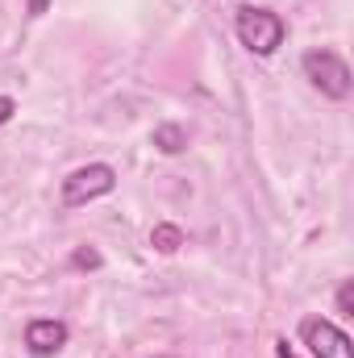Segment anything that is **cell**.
<instances>
[{
  "instance_id": "1",
  "label": "cell",
  "mask_w": 354,
  "mask_h": 358,
  "mask_svg": "<svg viewBox=\"0 0 354 358\" xmlns=\"http://www.w3.org/2000/svg\"><path fill=\"white\" fill-rule=\"evenodd\" d=\"M234 29H238L242 46H246L250 55H259V59L275 55V50L283 46V34H288V25H283L279 13H271V8H255V4H242V8H238Z\"/></svg>"
},
{
  "instance_id": "2",
  "label": "cell",
  "mask_w": 354,
  "mask_h": 358,
  "mask_svg": "<svg viewBox=\"0 0 354 358\" xmlns=\"http://www.w3.org/2000/svg\"><path fill=\"white\" fill-rule=\"evenodd\" d=\"M304 76H309L313 88L321 96H330V100H346L351 96V67L334 50H309L304 55Z\"/></svg>"
},
{
  "instance_id": "3",
  "label": "cell",
  "mask_w": 354,
  "mask_h": 358,
  "mask_svg": "<svg viewBox=\"0 0 354 358\" xmlns=\"http://www.w3.org/2000/svg\"><path fill=\"white\" fill-rule=\"evenodd\" d=\"M113 187H117V171L108 163H88V167H80V171H71L63 179V204L67 208L88 204L96 196H108Z\"/></svg>"
},
{
  "instance_id": "4",
  "label": "cell",
  "mask_w": 354,
  "mask_h": 358,
  "mask_svg": "<svg viewBox=\"0 0 354 358\" xmlns=\"http://www.w3.org/2000/svg\"><path fill=\"white\" fill-rule=\"evenodd\" d=\"M300 342L309 346L313 358H354L351 338L334 321H325V317H304L300 321Z\"/></svg>"
},
{
  "instance_id": "5",
  "label": "cell",
  "mask_w": 354,
  "mask_h": 358,
  "mask_svg": "<svg viewBox=\"0 0 354 358\" xmlns=\"http://www.w3.org/2000/svg\"><path fill=\"white\" fill-rule=\"evenodd\" d=\"M25 346H29V355H38V358L59 355L67 346V325L55 321V317H38V321L25 325Z\"/></svg>"
},
{
  "instance_id": "6",
  "label": "cell",
  "mask_w": 354,
  "mask_h": 358,
  "mask_svg": "<svg viewBox=\"0 0 354 358\" xmlns=\"http://www.w3.org/2000/svg\"><path fill=\"white\" fill-rule=\"evenodd\" d=\"M155 146H159L163 155H179V150L187 146V134H183L179 125H159V129H155Z\"/></svg>"
},
{
  "instance_id": "7",
  "label": "cell",
  "mask_w": 354,
  "mask_h": 358,
  "mask_svg": "<svg viewBox=\"0 0 354 358\" xmlns=\"http://www.w3.org/2000/svg\"><path fill=\"white\" fill-rule=\"evenodd\" d=\"M150 242H155L163 255H176L179 246H183V234H179L176 225H155V229H150Z\"/></svg>"
},
{
  "instance_id": "8",
  "label": "cell",
  "mask_w": 354,
  "mask_h": 358,
  "mask_svg": "<svg viewBox=\"0 0 354 358\" xmlns=\"http://www.w3.org/2000/svg\"><path fill=\"white\" fill-rule=\"evenodd\" d=\"M338 308H342V317H354V283L351 279L338 287Z\"/></svg>"
},
{
  "instance_id": "9",
  "label": "cell",
  "mask_w": 354,
  "mask_h": 358,
  "mask_svg": "<svg viewBox=\"0 0 354 358\" xmlns=\"http://www.w3.org/2000/svg\"><path fill=\"white\" fill-rule=\"evenodd\" d=\"M71 263H76V267H100V255H96V250H76Z\"/></svg>"
},
{
  "instance_id": "10",
  "label": "cell",
  "mask_w": 354,
  "mask_h": 358,
  "mask_svg": "<svg viewBox=\"0 0 354 358\" xmlns=\"http://www.w3.org/2000/svg\"><path fill=\"white\" fill-rule=\"evenodd\" d=\"M13 113H17V100H13V96H0V125L13 121Z\"/></svg>"
},
{
  "instance_id": "11",
  "label": "cell",
  "mask_w": 354,
  "mask_h": 358,
  "mask_svg": "<svg viewBox=\"0 0 354 358\" xmlns=\"http://www.w3.org/2000/svg\"><path fill=\"white\" fill-rule=\"evenodd\" d=\"M275 355H279V358H296V350L288 346V338H279V342H275Z\"/></svg>"
},
{
  "instance_id": "12",
  "label": "cell",
  "mask_w": 354,
  "mask_h": 358,
  "mask_svg": "<svg viewBox=\"0 0 354 358\" xmlns=\"http://www.w3.org/2000/svg\"><path fill=\"white\" fill-rule=\"evenodd\" d=\"M46 4H50V0H29V13H34V17H42V13H46Z\"/></svg>"
}]
</instances>
